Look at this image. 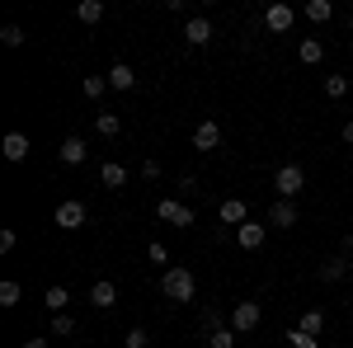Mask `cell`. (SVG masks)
<instances>
[{
    "mask_svg": "<svg viewBox=\"0 0 353 348\" xmlns=\"http://www.w3.org/2000/svg\"><path fill=\"white\" fill-rule=\"evenodd\" d=\"M288 339H292V348H321V339H311V334H301V329H288Z\"/></svg>",
    "mask_w": 353,
    "mask_h": 348,
    "instance_id": "31",
    "label": "cell"
},
{
    "mask_svg": "<svg viewBox=\"0 0 353 348\" xmlns=\"http://www.w3.org/2000/svg\"><path fill=\"white\" fill-rule=\"evenodd\" d=\"M259 320H264V306H259V301H236V306H231V329H236V334L259 329Z\"/></svg>",
    "mask_w": 353,
    "mask_h": 348,
    "instance_id": "3",
    "label": "cell"
},
{
    "mask_svg": "<svg viewBox=\"0 0 353 348\" xmlns=\"http://www.w3.org/2000/svg\"><path fill=\"white\" fill-rule=\"evenodd\" d=\"M81 90L90 94V99H104V90H113V85H109V76H85Z\"/></svg>",
    "mask_w": 353,
    "mask_h": 348,
    "instance_id": "25",
    "label": "cell"
},
{
    "mask_svg": "<svg viewBox=\"0 0 353 348\" xmlns=\"http://www.w3.org/2000/svg\"><path fill=\"white\" fill-rule=\"evenodd\" d=\"M0 43H5V48H19V43H24V28H19V24H5V28H0Z\"/></svg>",
    "mask_w": 353,
    "mask_h": 348,
    "instance_id": "30",
    "label": "cell"
},
{
    "mask_svg": "<svg viewBox=\"0 0 353 348\" xmlns=\"http://www.w3.org/2000/svg\"><path fill=\"white\" fill-rule=\"evenodd\" d=\"M151 344V334H146V329H141V325H137V329H128V334H123V348H146Z\"/></svg>",
    "mask_w": 353,
    "mask_h": 348,
    "instance_id": "29",
    "label": "cell"
},
{
    "mask_svg": "<svg viewBox=\"0 0 353 348\" xmlns=\"http://www.w3.org/2000/svg\"><path fill=\"white\" fill-rule=\"evenodd\" d=\"M76 19H81V24H99V19H104V0H81V5H76Z\"/></svg>",
    "mask_w": 353,
    "mask_h": 348,
    "instance_id": "20",
    "label": "cell"
},
{
    "mask_svg": "<svg viewBox=\"0 0 353 348\" xmlns=\"http://www.w3.org/2000/svg\"><path fill=\"white\" fill-rule=\"evenodd\" d=\"M94 132L99 136H118L123 132V118H118V113H99V118H94Z\"/></svg>",
    "mask_w": 353,
    "mask_h": 348,
    "instance_id": "24",
    "label": "cell"
},
{
    "mask_svg": "<svg viewBox=\"0 0 353 348\" xmlns=\"http://www.w3.org/2000/svg\"><path fill=\"white\" fill-rule=\"evenodd\" d=\"M99 184H104V188H123V184H128V170H123V165H104V170H99Z\"/></svg>",
    "mask_w": 353,
    "mask_h": 348,
    "instance_id": "21",
    "label": "cell"
},
{
    "mask_svg": "<svg viewBox=\"0 0 353 348\" xmlns=\"http://www.w3.org/2000/svg\"><path fill=\"white\" fill-rule=\"evenodd\" d=\"M146 254H151V264H165V259H170V249H165V245H161V240L151 245V249H146Z\"/></svg>",
    "mask_w": 353,
    "mask_h": 348,
    "instance_id": "33",
    "label": "cell"
},
{
    "mask_svg": "<svg viewBox=\"0 0 353 348\" xmlns=\"http://www.w3.org/2000/svg\"><path fill=\"white\" fill-rule=\"evenodd\" d=\"M208 344H212V348H236V329H226V325H217Z\"/></svg>",
    "mask_w": 353,
    "mask_h": 348,
    "instance_id": "28",
    "label": "cell"
},
{
    "mask_svg": "<svg viewBox=\"0 0 353 348\" xmlns=\"http://www.w3.org/2000/svg\"><path fill=\"white\" fill-rule=\"evenodd\" d=\"M161 292L170 296V301H193V296H198V283H193V273H189V268H165Z\"/></svg>",
    "mask_w": 353,
    "mask_h": 348,
    "instance_id": "1",
    "label": "cell"
},
{
    "mask_svg": "<svg viewBox=\"0 0 353 348\" xmlns=\"http://www.w3.org/2000/svg\"><path fill=\"white\" fill-rule=\"evenodd\" d=\"M264 240H269V226H259V221H245V226H236V245H241V249H259Z\"/></svg>",
    "mask_w": 353,
    "mask_h": 348,
    "instance_id": "8",
    "label": "cell"
},
{
    "mask_svg": "<svg viewBox=\"0 0 353 348\" xmlns=\"http://www.w3.org/2000/svg\"><path fill=\"white\" fill-rule=\"evenodd\" d=\"M344 254H353V236H344Z\"/></svg>",
    "mask_w": 353,
    "mask_h": 348,
    "instance_id": "36",
    "label": "cell"
},
{
    "mask_svg": "<svg viewBox=\"0 0 353 348\" xmlns=\"http://www.w3.org/2000/svg\"><path fill=\"white\" fill-rule=\"evenodd\" d=\"M19 296H24V287H19L14 278H5V283H0V306H5V311H14V306H19Z\"/></svg>",
    "mask_w": 353,
    "mask_h": 348,
    "instance_id": "22",
    "label": "cell"
},
{
    "mask_svg": "<svg viewBox=\"0 0 353 348\" xmlns=\"http://www.w3.org/2000/svg\"><path fill=\"white\" fill-rule=\"evenodd\" d=\"M217 216H221V226H245V221H250V212H245L241 198H226V203L217 207Z\"/></svg>",
    "mask_w": 353,
    "mask_h": 348,
    "instance_id": "12",
    "label": "cell"
},
{
    "mask_svg": "<svg viewBox=\"0 0 353 348\" xmlns=\"http://www.w3.org/2000/svg\"><path fill=\"white\" fill-rule=\"evenodd\" d=\"M325 94L330 99H344L349 94V76H325Z\"/></svg>",
    "mask_w": 353,
    "mask_h": 348,
    "instance_id": "27",
    "label": "cell"
},
{
    "mask_svg": "<svg viewBox=\"0 0 353 348\" xmlns=\"http://www.w3.org/2000/svg\"><path fill=\"white\" fill-rule=\"evenodd\" d=\"M301 14H306L311 24H330V19H334V5H330V0H306Z\"/></svg>",
    "mask_w": 353,
    "mask_h": 348,
    "instance_id": "19",
    "label": "cell"
},
{
    "mask_svg": "<svg viewBox=\"0 0 353 348\" xmlns=\"http://www.w3.org/2000/svg\"><path fill=\"white\" fill-rule=\"evenodd\" d=\"M76 334V320H71V311L66 316H52V339H71Z\"/></svg>",
    "mask_w": 353,
    "mask_h": 348,
    "instance_id": "26",
    "label": "cell"
},
{
    "mask_svg": "<svg viewBox=\"0 0 353 348\" xmlns=\"http://www.w3.org/2000/svg\"><path fill=\"white\" fill-rule=\"evenodd\" d=\"M269 226H278V231H292V226H297V203L278 198V203L269 207Z\"/></svg>",
    "mask_w": 353,
    "mask_h": 348,
    "instance_id": "7",
    "label": "cell"
},
{
    "mask_svg": "<svg viewBox=\"0 0 353 348\" xmlns=\"http://www.w3.org/2000/svg\"><path fill=\"white\" fill-rule=\"evenodd\" d=\"M52 221L61 226V231H81V226H85V203H81V198H66V203H57Z\"/></svg>",
    "mask_w": 353,
    "mask_h": 348,
    "instance_id": "5",
    "label": "cell"
},
{
    "mask_svg": "<svg viewBox=\"0 0 353 348\" xmlns=\"http://www.w3.org/2000/svg\"><path fill=\"white\" fill-rule=\"evenodd\" d=\"M344 24H349V33H353V14H349V19H344Z\"/></svg>",
    "mask_w": 353,
    "mask_h": 348,
    "instance_id": "37",
    "label": "cell"
},
{
    "mask_svg": "<svg viewBox=\"0 0 353 348\" xmlns=\"http://www.w3.org/2000/svg\"><path fill=\"white\" fill-rule=\"evenodd\" d=\"M141 179H161V161H141Z\"/></svg>",
    "mask_w": 353,
    "mask_h": 348,
    "instance_id": "32",
    "label": "cell"
},
{
    "mask_svg": "<svg viewBox=\"0 0 353 348\" xmlns=\"http://www.w3.org/2000/svg\"><path fill=\"white\" fill-rule=\"evenodd\" d=\"M316 278L321 283H344L349 278V259H325V264L316 268Z\"/></svg>",
    "mask_w": 353,
    "mask_h": 348,
    "instance_id": "15",
    "label": "cell"
},
{
    "mask_svg": "<svg viewBox=\"0 0 353 348\" xmlns=\"http://www.w3.org/2000/svg\"><path fill=\"white\" fill-rule=\"evenodd\" d=\"M193 146H198V151H217V146H221V127L212 123V118L193 127Z\"/></svg>",
    "mask_w": 353,
    "mask_h": 348,
    "instance_id": "10",
    "label": "cell"
},
{
    "mask_svg": "<svg viewBox=\"0 0 353 348\" xmlns=\"http://www.w3.org/2000/svg\"><path fill=\"white\" fill-rule=\"evenodd\" d=\"M297 57H301V66H316V61L325 57V43H321V38H301V43H297Z\"/></svg>",
    "mask_w": 353,
    "mask_h": 348,
    "instance_id": "17",
    "label": "cell"
},
{
    "mask_svg": "<svg viewBox=\"0 0 353 348\" xmlns=\"http://www.w3.org/2000/svg\"><path fill=\"white\" fill-rule=\"evenodd\" d=\"M339 136H344V146H353V123H344V132H339Z\"/></svg>",
    "mask_w": 353,
    "mask_h": 348,
    "instance_id": "34",
    "label": "cell"
},
{
    "mask_svg": "<svg viewBox=\"0 0 353 348\" xmlns=\"http://www.w3.org/2000/svg\"><path fill=\"white\" fill-rule=\"evenodd\" d=\"M156 216H161L165 226H179V231L193 226V207H184L179 198H161V203H156Z\"/></svg>",
    "mask_w": 353,
    "mask_h": 348,
    "instance_id": "4",
    "label": "cell"
},
{
    "mask_svg": "<svg viewBox=\"0 0 353 348\" xmlns=\"http://www.w3.org/2000/svg\"><path fill=\"white\" fill-rule=\"evenodd\" d=\"M0 151H5V161H10V165H24L28 161V136L24 132H5Z\"/></svg>",
    "mask_w": 353,
    "mask_h": 348,
    "instance_id": "9",
    "label": "cell"
},
{
    "mask_svg": "<svg viewBox=\"0 0 353 348\" xmlns=\"http://www.w3.org/2000/svg\"><path fill=\"white\" fill-rule=\"evenodd\" d=\"M109 85H113V90H132V85H137V71L128 66V61H113V66H109Z\"/></svg>",
    "mask_w": 353,
    "mask_h": 348,
    "instance_id": "16",
    "label": "cell"
},
{
    "mask_svg": "<svg viewBox=\"0 0 353 348\" xmlns=\"http://www.w3.org/2000/svg\"><path fill=\"white\" fill-rule=\"evenodd\" d=\"M43 306H48L52 316H66V306H71V292H66V287H48V292H43Z\"/></svg>",
    "mask_w": 353,
    "mask_h": 348,
    "instance_id": "18",
    "label": "cell"
},
{
    "mask_svg": "<svg viewBox=\"0 0 353 348\" xmlns=\"http://www.w3.org/2000/svg\"><path fill=\"white\" fill-rule=\"evenodd\" d=\"M57 156H61V165H85V156H90V146H85L81 136H66Z\"/></svg>",
    "mask_w": 353,
    "mask_h": 348,
    "instance_id": "13",
    "label": "cell"
},
{
    "mask_svg": "<svg viewBox=\"0 0 353 348\" xmlns=\"http://www.w3.org/2000/svg\"><path fill=\"white\" fill-rule=\"evenodd\" d=\"M208 38H212V24H208L203 14H193L189 24H184V43H189V48H203Z\"/></svg>",
    "mask_w": 353,
    "mask_h": 348,
    "instance_id": "11",
    "label": "cell"
},
{
    "mask_svg": "<svg viewBox=\"0 0 353 348\" xmlns=\"http://www.w3.org/2000/svg\"><path fill=\"white\" fill-rule=\"evenodd\" d=\"M90 301H94L99 311H109V306H118V287H113L109 278H99V283L90 287Z\"/></svg>",
    "mask_w": 353,
    "mask_h": 348,
    "instance_id": "14",
    "label": "cell"
},
{
    "mask_svg": "<svg viewBox=\"0 0 353 348\" xmlns=\"http://www.w3.org/2000/svg\"><path fill=\"white\" fill-rule=\"evenodd\" d=\"M273 188H278V198L297 203V193L306 188V170H301V165H278V174H273Z\"/></svg>",
    "mask_w": 353,
    "mask_h": 348,
    "instance_id": "2",
    "label": "cell"
},
{
    "mask_svg": "<svg viewBox=\"0 0 353 348\" xmlns=\"http://www.w3.org/2000/svg\"><path fill=\"white\" fill-rule=\"evenodd\" d=\"M24 348H52L48 339H24Z\"/></svg>",
    "mask_w": 353,
    "mask_h": 348,
    "instance_id": "35",
    "label": "cell"
},
{
    "mask_svg": "<svg viewBox=\"0 0 353 348\" xmlns=\"http://www.w3.org/2000/svg\"><path fill=\"white\" fill-rule=\"evenodd\" d=\"M297 329H301V334H311V339H321V334H325V316H321V311H306Z\"/></svg>",
    "mask_w": 353,
    "mask_h": 348,
    "instance_id": "23",
    "label": "cell"
},
{
    "mask_svg": "<svg viewBox=\"0 0 353 348\" xmlns=\"http://www.w3.org/2000/svg\"><path fill=\"white\" fill-rule=\"evenodd\" d=\"M292 19H297L292 5H269V10H264V28H269V33H288Z\"/></svg>",
    "mask_w": 353,
    "mask_h": 348,
    "instance_id": "6",
    "label": "cell"
}]
</instances>
